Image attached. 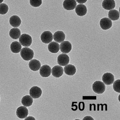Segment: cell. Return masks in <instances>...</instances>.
<instances>
[{
  "mask_svg": "<svg viewBox=\"0 0 120 120\" xmlns=\"http://www.w3.org/2000/svg\"><path fill=\"white\" fill-rule=\"evenodd\" d=\"M100 26L102 29L107 30L112 27V21L108 18H104L100 21Z\"/></svg>",
  "mask_w": 120,
  "mask_h": 120,
  "instance_id": "obj_7",
  "label": "cell"
},
{
  "mask_svg": "<svg viewBox=\"0 0 120 120\" xmlns=\"http://www.w3.org/2000/svg\"><path fill=\"white\" fill-rule=\"evenodd\" d=\"M102 6L106 10H113L116 6L114 0H104L102 3Z\"/></svg>",
  "mask_w": 120,
  "mask_h": 120,
  "instance_id": "obj_16",
  "label": "cell"
},
{
  "mask_svg": "<svg viewBox=\"0 0 120 120\" xmlns=\"http://www.w3.org/2000/svg\"><path fill=\"white\" fill-rule=\"evenodd\" d=\"M76 6L75 0H64L63 2V7L67 11H71L75 9Z\"/></svg>",
  "mask_w": 120,
  "mask_h": 120,
  "instance_id": "obj_11",
  "label": "cell"
},
{
  "mask_svg": "<svg viewBox=\"0 0 120 120\" xmlns=\"http://www.w3.org/2000/svg\"><path fill=\"white\" fill-rule=\"evenodd\" d=\"M53 39V35L50 31H45L41 36V39L45 44H49L52 42Z\"/></svg>",
  "mask_w": 120,
  "mask_h": 120,
  "instance_id": "obj_4",
  "label": "cell"
},
{
  "mask_svg": "<svg viewBox=\"0 0 120 120\" xmlns=\"http://www.w3.org/2000/svg\"><path fill=\"white\" fill-rule=\"evenodd\" d=\"M87 1V0H76V2L80 4L85 3Z\"/></svg>",
  "mask_w": 120,
  "mask_h": 120,
  "instance_id": "obj_29",
  "label": "cell"
},
{
  "mask_svg": "<svg viewBox=\"0 0 120 120\" xmlns=\"http://www.w3.org/2000/svg\"><path fill=\"white\" fill-rule=\"evenodd\" d=\"M30 4L34 7H38L42 4V0H29Z\"/></svg>",
  "mask_w": 120,
  "mask_h": 120,
  "instance_id": "obj_26",
  "label": "cell"
},
{
  "mask_svg": "<svg viewBox=\"0 0 120 120\" xmlns=\"http://www.w3.org/2000/svg\"><path fill=\"white\" fill-rule=\"evenodd\" d=\"M51 69L50 67L48 65H44L40 69V74L41 76L44 77H47L50 75Z\"/></svg>",
  "mask_w": 120,
  "mask_h": 120,
  "instance_id": "obj_12",
  "label": "cell"
},
{
  "mask_svg": "<svg viewBox=\"0 0 120 120\" xmlns=\"http://www.w3.org/2000/svg\"><path fill=\"white\" fill-rule=\"evenodd\" d=\"M11 50L14 53H19L22 49V45L18 41H15L13 42L11 45Z\"/></svg>",
  "mask_w": 120,
  "mask_h": 120,
  "instance_id": "obj_21",
  "label": "cell"
},
{
  "mask_svg": "<svg viewBox=\"0 0 120 120\" xmlns=\"http://www.w3.org/2000/svg\"><path fill=\"white\" fill-rule=\"evenodd\" d=\"M28 114V110L25 106H20L19 107L16 111L17 116L20 118H25Z\"/></svg>",
  "mask_w": 120,
  "mask_h": 120,
  "instance_id": "obj_10",
  "label": "cell"
},
{
  "mask_svg": "<svg viewBox=\"0 0 120 120\" xmlns=\"http://www.w3.org/2000/svg\"><path fill=\"white\" fill-rule=\"evenodd\" d=\"M25 120H36L35 119V118H34V117H32V116H28V117H26V118H25Z\"/></svg>",
  "mask_w": 120,
  "mask_h": 120,
  "instance_id": "obj_32",
  "label": "cell"
},
{
  "mask_svg": "<svg viewBox=\"0 0 120 120\" xmlns=\"http://www.w3.org/2000/svg\"><path fill=\"white\" fill-rule=\"evenodd\" d=\"M51 73L53 76L59 78L64 74V68L61 66H55L52 68Z\"/></svg>",
  "mask_w": 120,
  "mask_h": 120,
  "instance_id": "obj_13",
  "label": "cell"
},
{
  "mask_svg": "<svg viewBox=\"0 0 120 120\" xmlns=\"http://www.w3.org/2000/svg\"><path fill=\"white\" fill-rule=\"evenodd\" d=\"M108 16L111 20L116 21L119 19L120 18V13L117 10L113 9L109 11Z\"/></svg>",
  "mask_w": 120,
  "mask_h": 120,
  "instance_id": "obj_23",
  "label": "cell"
},
{
  "mask_svg": "<svg viewBox=\"0 0 120 120\" xmlns=\"http://www.w3.org/2000/svg\"><path fill=\"white\" fill-rule=\"evenodd\" d=\"M61 51L64 54L69 53L72 49V45L71 43L68 41H64L60 45Z\"/></svg>",
  "mask_w": 120,
  "mask_h": 120,
  "instance_id": "obj_9",
  "label": "cell"
},
{
  "mask_svg": "<svg viewBox=\"0 0 120 120\" xmlns=\"http://www.w3.org/2000/svg\"><path fill=\"white\" fill-rule=\"evenodd\" d=\"M33 102V98L29 95H26L22 97L21 100L22 104L26 107H30L32 105Z\"/></svg>",
  "mask_w": 120,
  "mask_h": 120,
  "instance_id": "obj_22",
  "label": "cell"
},
{
  "mask_svg": "<svg viewBox=\"0 0 120 120\" xmlns=\"http://www.w3.org/2000/svg\"><path fill=\"white\" fill-rule=\"evenodd\" d=\"M75 12L77 15L79 16H83L87 13V7L83 4H79L76 7Z\"/></svg>",
  "mask_w": 120,
  "mask_h": 120,
  "instance_id": "obj_14",
  "label": "cell"
},
{
  "mask_svg": "<svg viewBox=\"0 0 120 120\" xmlns=\"http://www.w3.org/2000/svg\"><path fill=\"white\" fill-rule=\"evenodd\" d=\"M102 80L104 84L108 86L111 85L114 82V76L111 73L107 72L103 75Z\"/></svg>",
  "mask_w": 120,
  "mask_h": 120,
  "instance_id": "obj_8",
  "label": "cell"
},
{
  "mask_svg": "<svg viewBox=\"0 0 120 120\" xmlns=\"http://www.w3.org/2000/svg\"><path fill=\"white\" fill-rule=\"evenodd\" d=\"M9 22L11 25L12 27H17L20 25L21 20L19 17L17 15H13L10 18Z\"/></svg>",
  "mask_w": 120,
  "mask_h": 120,
  "instance_id": "obj_18",
  "label": "cell"
},
{
  "mask_svg": "<svg viewBox=\"0 0 120 120\" xmlns=\"http://www.w3.org/2000/svg\"><path fill=\"white\" fill-rule=\"evenodd\" d=\"M94 119L93 118L90 116H86V117H85L83 120H94Z\"/></svg>",
  "mask_w": 120,
  "mask_h": 120,
  "instance_id": "obj_30",
  "label": "cell"
},
{
  "mask_svg": "<svg viewBox=\"0 0 120 120\" xmlns=\"http://www.w3.org/2000/svg\"><path fill=\"white\" fill-rule=\"evenodd\" d=\"M70 61L69 56L65 54H62L59 55L57 58L58 64L61 66H65L68 65Z\"/></svg>",
  "mask_w": 120,
  "mask_h": 120,
  "instance_id": "obj_6",
  "label": "cell"
},
{
  "mask_svg": "<svg viewBox=\"0 0 120 120\" xmlns=\"http://www.w3.org/2000/svg\"><path fill=\"white\" fill-rule=\"evenodd\" d=\"M9 35L13 39H18L21 36V31L18 28H13L10 31Z\"/></svg>",
  "mask_w": 120,
  "mask_h": 120,
  "instance_id": "obj_24",
  "label": "cell"
},
{
  "mask_svg": "<svg viewBox=\"0 0 120 120\" xmlns=\"http://www.w3.org/2000/svg\"><path fill=\"white\" fill-rule=\"evenodd\" d=\"M64 71L67 75L72 76L76 72V67L72 64H68L65 66L64 68Z\"/></svg>",
  "mask_w": 120,
  "mask_h": 120,
  "instance_id": "obj_19",
  "label": "cell"
},
{
  "mask_svg": "<svg viewBox=\"0 0 120 120\" xmlns=\"http://www.w3.org/2000/svg\"><path fill=\"white\" fill-rule=\"evenodd\" d=\"M72 109H71L73 111H76L77 109V106H76V105H75V104H72Z\"/></svg>",
  "mask_w": 120,
  "mask_h": 120,
  "instance_id": "obj_31",
  "label": "cell"
},
{
  "mask_svg": "<svg viewBox=\"0 0 120 120\" xmlns=\"http://www.w3.org/2000/svg\"><path fill=\"white\" fill-rule=\"evenodd\" d=\"M42 92L41 89L37 86H33L29 90L30 95L33 98H39L41 96Z\"/></svg>",
  "mask_w": 120,
  "mask_h": 120,
  "instance_id": "obj_5",
  "label": "cell"
},
{
  "mask_svg": "<svg viewBox=\"0 0 120 120\" xmlns=\"http://www.w3.org/2000/svg\"><path fill=\"white\" fill-rule=\"evenodd\" d=\"M19 41L22 46L27 47L30 46L32 43V38L28 34H23L20 36Z\"/></svg>",
  "mask_w": 120,
  "mask_h": 120,
  "instance_id": "obj_2",
  "label": "cell"
},
{
  "mask_svg": "<svg viewBox=\"0 0 120 120\" xmlns=\"http://www.w3.org/2000/svg\"><path fill=\"white\" fill-rule=\"evenodd\" d=\"M79 108L80 111H83L85 109V104L84 102H80L79 104Z\"/></svg>",
  "mask_w": 120,
  "mask_h": 120,
  "instance_id": "obj_28",
  "label": "cell"
},
{
  "mask_svg": "<svg viewBox=\"0 0 120 120\" xmlns=\"http://www.w3.org/2000/svg\"><path fill=\"white\" fill-rule=\"evenodd\" d=\"M53 38L57 43H61L65 39V35L64 33L61 31L56 32L53 35Z\"/></svg>",
  "mask_w": 120,
  "mask_h": 120,
  "instance_id": "obj_15",
  "label": "cell"
},
{
  "mask_svg": "<svg viewBox=\"0 0 120 120\" xmlns=\"http://www.w3.org/2000/svg\"><path fill=\"white\" fill-rule=\"evenodd\" d=\"M48 49L50 52L55 54L57 53L59 51L60 49V45L57 42L52 41L49 44L48 46Z\"/></svg>",
  "mask_w": 120,
  "mask_h": 120,
  "instance_id": "obj_20",
  "label": "cell"
},
{
  "mask_svg": "<svg viewBox=\"0 0 120 120\" xmlns=\"http://www.w3.org/2000/svg\"><path fill=\"white\" fill-rule=\"evenodd\" d=\"M41 64L37 60H32L29 63V67L33 71H38L40 69Z\"/></svg>",
  "mask_w": 120,
  "mask_h": 120,
  "instance_id": "obj_17",
  "label": "cell"
},
{
  "mask_svg": "<svg viewBox=\"0 0 120 120\" xmlns=\"http://www.w3.org/2000/svg\"><path fill=\"white\" fill-rule=\"evenodd\" d=\"M9 10V7L5 3H1L0 4V15H4Z\"/></svg>",
  "mask_w": 120,
  "mask_h": 120,
  "instance_id": "obj_25",
  "label": "cell"
},
{
  "mask_svg": "<svg viewBox=\"0 0 120 120\" xmlns=\"http://www.w3.org/2000/svg\"><path fill=\"white\" fill-rule=\"evenodd\" d=\"M92 89L95 93L102 94L105 92L106 86L104 82L101 81H96L93 84Z\"/></svg>",
  "mask_w": 120,
  "mask_h": 120,
  "instance_id": "obj_3",
  "label": "cell"
},
{
  "mask_svg": "<svg viewBox=\"0 0 120 120\" xmlns=\"http://www.w3.org/2000/svg\"><path fill=\"white\" fill-rule=\"evenodd\" d=\"M20 55L23 60L29 61L32 60L34 57V51L29 48L24 47L21 50Z\"/></svg>",
  "mask_w": 120,
  "mask_h": 120,
  "instance_id": "obj_1",
  "label": "cell"
},
{
  "mask_svg": "<svg viewBox=\"0 0 120 120\" xmlns=\"http://www.w3.org/2000/svg\"><path fill=\"white\" fill-rule=\"evenodd\" d=\"M113 83V89L116 92L120 93V79H118L116 81L114 82Z\"/></svg>",
  "mask_w": 120,
  "mask_h": 120,
  "instance_id": "obj_27",
  "label": "cell"
},
{
  "mask_svg": "<svg viewBox=\"0 0 120 120\" xmlns=\"http://www.w3.org/2000/svg\"><path fill=\"white\" fill-rule=\"evenodd\" d=\"M3 0H0V4L3 1Z\"/></svg>",
  "mask_w": 120,
  "mask_h": 120,
  "instance_id": "obj_33",
  "label": "cell"
}]
</instances>
